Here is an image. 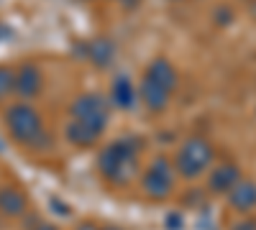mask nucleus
<instances>
[{"mask_svg": "<svg viewBox=\"0 0 256 230\" xmlns=\"http://www.w3.org/2000/svg\"><path fill=\"white\" fill-rule=\"evenodd\" d=\"M212 156L216 154H212L210 141L192 136L180 146V151L174 156V172L184 179H198L200 174L208 172V166L212 164Z\"/></svg>", "mask_w": 256, "mask_h": 230, "instance_id": "7ed1b4c3", "label": "nucleus"}, {"mask_svg": "<svg viewBox=\"0 0 256 230\" xmlns=\"http://www.w3.org/2000/svg\"><path fill=\"white\" fill-rule=\"evenodd\" d=\"M169 95H172V92H166L164 87L156 85V82H152V79H146V77H144L141 90H138V97L144 100V105H146L148 110H154V113L164 110V108H166V102H169Z\"/></svg>", "mask_w": 256, "mask_h": 230, "instance_id": "9d476101", "label": "nucleus"}, {"mask_svg": "<svg viewBox=\"0 0 256 230\" xmlns=\"http://www.w3.org/2000/svg\"><path fill=\"white\" fill-rule=\"evenodd\" d=\"M0 213L8 215V218H18L26 213V197L20 195L13 187H6L0 190Z\"/></svg>", "mask_w": 256, "mask_h": 230, "instance_id": "9b49d317", "label": "nucleus"}, {"mask_svg": "<svg viewBox=\"0 0 256 230\" xmlns=\"http://www.w3.org/2000/svg\"><path fill=\"white\" fill-rule=\"evenodd\" d=\"M233 230H256V220H254V218H244Z\"/></svg>", "mask_w": 256, "mask_h": 230, "instance_id": "2eb2a0df", "label": "nucleus"}, {"mask_svg": "<svg viewBox=\"0 0 256 230\" xmlns=\"http://www.w3.org/2000/svg\"><path fill=\"white\" fill-rule=\"evenodd\" d=\"M6 125L13 136V141L24 143V146H41L44 141V125H41V115L31 105H13L6 113Z\"/></svg>", "mask_w": 256, "mask_h": 230, "instance_id": "20e7f679", "label": "nucleus"}, {"mask_svg": "<svg viewBox=\"0 0 256 230\" xmlns=\"http://www.w3.org/2000/svg\"><path fill=\"white\" fill-rule=\"evenodd\" d=\"M146 79H152V82H156L159 87H164L166 92H174V87H177V69L169 64L166 59H154L152 64H148V69H146V74H144Z\"/></svg>", "mask_w": 256, "mask_h": 230, "instance_id": "1a4fd4ad", "label": "nucleus"}, {"mask_svg": "<svg viewBox=\"0 0 256 230\" xmlns=\"http://www.w3.org/2000/svg\"><path fill=\"white\" fill-rule=\"evenodd\" d=\"M113 100L118 108H131L136 102V92H134V85L128 77H118L113 82Z\"/></svg>", "mask_w": 256, "mask_h": 230, "instance_id": "ddd939ff", "label": "nucleus"}, {"mask_svg": "<svg viewBox=\"0 0 256 230\" xmlns=\"http://www.w3.org/2000/svg\"><path fill=\"white\" fill-rule=\"evenodd\" d=\"M102 230H120V228H113V225H108V228H102Z\"/></svg>", "mask_w": 256, "mask_h": 230, "instance_id": "a211bd4d", "label": "nucleus"}, {"mask_svg": "<svg viewBox=\"0 0 256 230\" xmlns=\"http://www.w3.org/2000/svg\"><path fill=\"white\" fill-rule=\"evenodd\" d=\"M36 230H59V228H56V225H52V223H41Z\"/></svg>", "mask_w": 256, "mask_h": 230, "instance_id": "f3484780", "label": "nucleus"}, {"mask_svg": "<svg viewBox=\"0 0 256 230\" xmlns=\"http://www.w3.org/2000/svg\"><path fill=\"white\" fill-rule=\"evenodd\" d=\"M38 90H41V72L34 64H24L16 72V90L13 92L24 100H31L38 95Z\"/></svg>", "mask_w": 256, "mask_h": 230, "instance_id": "6e6552de", "label": "nucleus"}, {"mask_svg": "<svg viewBox=\"0 0 256 230\" xmlns=\"http://www.w3.org/2000/svg\"><path fill=\"white\" fill-rule=\"evenodd\" d=\"M228 205L238 213H251L256 207V182L254 179H241L228 192Z\"/></svg>", "mask_w": 256, "mask_h": 230, "instance_id": "0eeeda50", "label": "nucleus"}, {"mask_svg": "<svg viewBox=\"0 0 256 230\" xmlns=\"http://www.w3.org/2000/svg\"><path fill=\"white\" fill-rule=\"evenodd\" d=\"M16 90V72L8 67H0V100L8 97Z\"/></svg>", "mask_w": 256, "mask_h": 230, "instance_id": "4468645a", "label": "nucleus"}, {"mask_svg": "<svg viewBox=\"0 0 256 230\" xmlns=\"http://www.w3.org/2000/svg\"><path fill=\"white\" fill-rule=\"evenodd\" d=\"M77 230H102V228H98L95 223H82V225H80Z\"/></svg>", "mask_w": 256, "mask_h": 230, "instance_id": "dca6fc26", "label": "nucleus"}, {"mask_svg": "<svg viewBox=\"0 0 256 230\" xmlns=\"http://www.w3.org/2000/svg\"><path fill=\"white\" fill-rule=\"evenodd\" d=\"M141 143L136 138H120L108 143L98 156V172L108 182H128L136 174Z\"/></svg>", "mask_w": 256, "mask_h": 230, "instance_id": "f03ea898", "label": "nucleus"}, {"mask_svg": "<svg viewBox=\"0 0 256 230\" xmlns=\"http://www.w3.org/2000/svg\"><path fill=\"white\" fill-rule=\"evenodd\" d=\"M241 179H244V177H241V169H238L236 164H230V161H228V164H220L218 169H212L208 184H210V190H212V192L228 195Z\"/></svg>", "mask_w": 256, "mask_h": 230, "instance_id": "423d86ee", "label": "nucleus"}, {"mask_svg": "<svg viewBox=\"0 0 256 230\" xmlns=\"http://www.w3.org/2000/svg\"><path fill=\"white\" fill-rule=\"evenodd\" d=\"M70 115L72 120L67 125V138L74 146L88 149L100 138V133L108 125V102L100 95H82L72 102Z\"/></svg>", "mask_w": 256, "mask_h": 230, "instance_id": "f257e3e1", "label": "nucleus"}, {"mask_svg": "<svg viewBox=\"0 0 256 230\" xmlns=\"http://www.w3.org/2000/svg\"><path fill=\"white\" fill-rule=\"evenodd\" d=\"M88 54V59H92L98 67H105V64H110L113 61V56H116V46L110 44L108 38H98V41H92V44H88V49H84Z\"/></svg>", "mask_w": 256, "mask_h": 230, "instance_id": "f8f14e48", "label": "nucleus"}, {"mask_svg": "<svg viewBox=\"0 0 256 230\" xmlns=\"http://www.w3.org/2000/svg\"><path fill=\"white\" fill-rule=\"evenodd\" d=\"M144 192L152 197V200H164L172 195L174 190V169H172V164H169L164 156L154 159L152 164L146 166V172H144Z\"/></svg>", "mask_w": 256, "mask_h": 230, "instance_id": "39448f33", "label": "nucleus"}]
</instances>
